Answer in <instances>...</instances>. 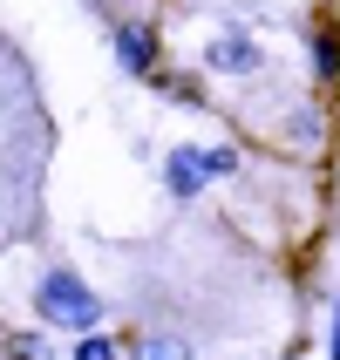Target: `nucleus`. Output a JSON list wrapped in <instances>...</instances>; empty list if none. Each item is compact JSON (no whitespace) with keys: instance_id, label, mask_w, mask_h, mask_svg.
<instances>
[{"instance_id":"423d86ee","label":"nucleus","mask_w":340,"mask_h":360,"mask_svg":"<svg viewBox=\"0 0 340 360\" xmlns=\"http://www.w3.org/2000/svg\"><path fill=\"white\" fill-rule=\"evenodd\" d=\"M130 360H191V340H170V333H143L130 347Z\"/></svg>"},{"instance_id":"0eeeda50","label":"nucleus","mask_w":340,"mask_h":360,"mask_svg":"<svg viewBox=\"0 0 340 360\" xmlns=\"http://www.w3.org/2000/svg\"><path fill=\"white\" fill-rule=\"evenodd\" d=\"M204 170H211V177H232V170H239V150H232V143H211V150H204Z\"/></svg>"},{"instance_id":"39448f33","label":"nucleus","mask_w":340,"mask_h":360,"mask_svg":"<svg viewBox=\"0 0 340 360\" xmlns=\"http://www.w3.org/2000/svg\"><path fill=\"white\" fill-rule=\"evenodd\" d=\"M306 41H313V75H320V89H340V27L320 20Z\"/></svg>"},{"instance_id":"7ed1b4c3","label":"nucleus","mask_w":340,"mask_h":360,"mask_svg":"<svg viewBox=\"0 0 340 360\" xmlns=\"http://www.w3.org/2000/svg\"><path fill=\"white\" fill-rule=\"evenodd\" d=\"M204 68H218V75H259L265 48L245 34V27H225V34H211V48H204Z\"/></svg>"},{"instance_id":"f03ea898","label":"nucleus","mask_w":340,"mask_h":360,"mask_svg":"<svg viewBox=\"0 0 340 360\" xmlns=\"http://www.w3.org/2000/svg\"><path fill=\"white\" fill-rule=\"evenodd\" d=\"M204 184H211L204 150H198V143H170V150H163V191H170V204L204 198Z\"/></svg>"},{"instance_id":"6e6552de","label":"nucleus","mask_w":340,"mask_h":360,"mask_svg":"<svg viewBox=\"0 0 340 360\" xmlns=\"http://www.w3.org/2000/svg\"><path fill=\"white\" fill-rule=\"evenodd\" d=\"M7 360H41V333H7Z\"/></svg>"},{"instance_id":"1a4fd4ad","label":"nucleus","mask_w":340,"mask_h":360,"mask_svg":"<svg viewBox=\"0 0 340 360\" xmlns=\"http://www.w3.org/2000/svg\"><path fill=\"white\" fill-rule=\"evenodd\" d=\"M75 360H116V340H102V333H82V340H75Z\"/></svg>"},{"instance_id":"20e7f679","label":"nucleus","mask_w":340,"mask_h":360,"mask_svg":"<svg viewBox=\"0 0 340 360\" xmlns=\"http://www.w3.org/2000/svg\"><path fill=\"white\" fill-rule=\"evenodd\" d=\"M109 48H116V68H122V75H150V68H157V34L137 27V20H122L116 34H109Z\"/></svg>"},{"instance_id":"f257e3e1","label":"nucleus","mask_w":340,"mask_h":360,"mask_svg":"<svg viewBox=\"0 0 340 360\" xmlns=\"http://www.w3.org/2000/svg\"><path fill=\"white\" fill-rule=\"evenodd\" d=\"M102 313H109V306H102V292L89 279H82L75 265H48V272H41V285H34V320L41 326H55V333H96L102 326Z\"/></svg>"}]
</instances>
